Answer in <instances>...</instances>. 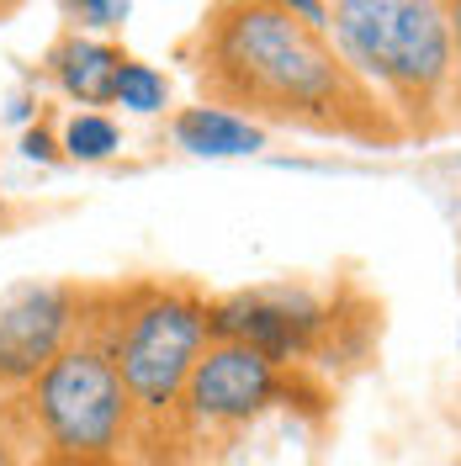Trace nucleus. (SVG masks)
I'll return each mask as SVG.
<instances>
[{
    "instance_id": "nucleus-1",
    "label": "nucleus",
    "mask_w": 461,
    "mask_h": 466,
    "mask_svg": "<svg viewBox=\"0 0 461 466\" xmlns=\"http://www.w3.org/2000/svg\"><path fill=\"white\" fill-rule=\"evenodd\" d=\"M197 101L223 106L255 127H287L302 138L355 148H404L408 133L334 37L260 0H212L197 27L175 43Z\"/></svg>"
},
{
    "instance_id": "nucleus-2",
    "label": "nucleus",
    "mask_w": 461,
    "mask_h": 466,
    "mask_svg": "<svg viewBox=\"0 0 461 466\" xmlns=\"http://www.w3.org/2000/svg\"><path fill=\"white\" fill-rule=\"evenodd\" d=\"M207 291L191 281L138 276V281H90L86 323L112 350V366L133 403L128 466H186L180 451V398L207 339Z\"/></svg>"
},
{
    "instance_id": "nucleus-3",
    "label": "nucleus",
    "mask_w": 461,
    "mask_h": 466,
    "mask_svg": "<svg viewBox=\"0 0 461 466\" xmlns=\"http://www.w3.org/2000/svg\"><path fill=\"white\" fill-rule=\"evenodd\" d=\"M329 37L393 106L408 144L456 133V43L446 0H329Z\"/></svg>"
},
{
    "instance_id": "nucleus-4",
    "label": "nucleus",
    "mask_w": 461,
    "mask_h": 466,
    "mask_svg": "<svg viewBox=\"0 0 461 466\" xmlns=\"http://www.w3.org/2000/svg\"><path fill=\"white\" fill-rule=\"evenodd\" d=\"M340 387L308 366H282L250 345L212 339L180 398V451L186 466H229L271 424L329 430Z\"/></svg>"
},
{
    "instance_id": "nucleus-5",
    "label": "nucleus",
    "mask_w": 461,
    "mask_h": 466,
    "mask_svg": "<svg viewBox=\"0 0 461 466\" xmlns=\"http://www.w3.org/2000/svg\"><path fill=\"white\" fill-rule=\"evenodd\" d=\"M207 339L250 345L282 366L340 381L372 366L382 345V302L361 287H255L207 302Z\"/></svg>"
},
{
    "instance_id": "nucleus-6",
    "label": "nucleus",
    "mask_w": 461,
    "mask_h": 466,
    "mask_svg": "<svg viewBox=\"0 0 461 466\" xmlns=\"http://www.w3.org/2000/svg\"><path fill=\"white\" fill-rule=\"evenodd\" d=\"M32 466H107L133 451V403L96 329L58 355L27 392L0 403Z\"/></svg>"
},
{
    "instance_id": "nucleus-7",
    "label": "nucleus",
    "mask_w": 461,
    "mask_h": 466,
    "mask_svg": "<svg viewBox=\"0 0 461 466\" xmlns=\"http://www.w3.org/2000/svg\"><path fill=\"white\" fill-rule=\"evenodd\" d=\"M90 281H16L0 291V403L27 392L86 329Z\"/></svg>"
},
{
    "instance_id": "nucleus-8",
    "label": "nucleus",
    "mask_w": 461,
    "mask_h": 466,
    "mask_svg": "<svg viewBox=\"0 0 461 466\" xmlns=\"http://www.w3.org/2000/svg\"><path fill=\"white\" fill-rule=\"evenodd\" d=\"M48 75H54V86L69 96V101H80V106H107L117 90V69L128 64L122 48L112 43H96L86 32H64L54 48H48Z\"/></svg>"
},
{
    "instance_id": "nucleus-9",
    "label": "nucleus",
    "mask_w": 461,
    "mask_h": 466,
    "mask_svg": "<svg viewBox=\"0 0 461 466\" xmlns=\"http://www.w3.org/2000/svg\"><path fill=\"white\" fill-rule=\"evenodd\" d=\"M170 138L197 159H244L265 148V127L244 122V116L223 112V106H180L170 116Z\"/></svg>"
},
{
    "instance_id": "nucleus-10",
    "label": "nucleus",
    "mask_w": 461,
    "mask_h": 466,
    "mask_svg": "<svg viewBox=\"0 0 461 466\" xmlns=\"http://www.w3.org/2000/svg\"><path fill=\"white\" fill-rule=\"evenodd\" d=\"M112 106L133 116H154L170 106V75H159L154 64L144 58H128L122 69H117V90H112Z\"/></svg>"
},
{
    "instance_id": "nucleus-11",
    "label": "nucleus",
    "mask_w": 461,
    "mask_h": 466,
    "mask_svg": "<svg viewBox=\"0 0 461 466\" xmlns=\"http://www.w3.org/2000/svg\"><path fill=\"white\" fill-rule=\"evenodd\" d=\"M64 159H80V165H101V159H112L117 148H122V133H117V122L107 112H75L64 122Z\"/></svg>"
},
{
    "instance_id": "nucleus-12",
    "label": "nucleus",
    "mask_w": 461,
    "mask_h": 466,
    "mask_svg": "<svg viewBox=\"0 0 461 466\" xmlns=\"http://www.w3.org/2000/svg\"><path fill=\"white\" fill-rule=\"evenodd\" d=\"M64 11L75 16V27H90V32H107L128 16V0H64Z\"/></svg>"
},
{
    "instance_id": "nucleus-13",
    "label": "nucleus",
    "mask_w": 461,
    "mask_h": 466,
    "mask_svg": "<svg viewBox=\"0 0 461 466\" xmlns=\"http://www.w3.org/2000/svg\"><path fill=\"white\" fill-rule=\"evenodd\" d=\"M260 5H276V11H287V16H302L308 27L329 32V0H260Z\"/></svg>"
},
{
    "instance_id": "nucleus-14",
    "label": "nucleus",
    "mask_w": 461,
    "mask_h": 466,
    "mask_svg": "<svg viewBox=\"0 0 461 466\" xmlns=\"http://www.w3.org/2000/svg\"><path fill=\"white\" fill-rule=\"evenodd\" d=\"M22 154H27V159H48V165H54V159H64V144H54L43 127H32L27 138H22Z\"/></svg>"
},
{
    "instance_id": "nucleus-15",
    "label": "nucleus",
    "mask_w": 461,
    "mask_h": 466,
    "mask_svg": "<svg viewBox=\"0 0 461 466\" xmlns=\"http://www.w3.org/2000/svg\"><path fill=\"white\" fill-rule=\"evenodd\" d=\"M0 466H32L27 451H22V440H16V430L5 424V413H0Z\"/></svg>"
},
{
    "instance_id": "nucleus-16",
    "label": "nucleus",
    "mask_w": 461,
    "mask_h": 466,
    "mask_svg": "<svg viewBox=\"0 0 461 466\" xmlns=\"http://www.w3.org/2000/svg\"><path fill=\"white\" fill-rule=\"evenodd\" d=\"M446 22H451V43H456V101H461V0H446Z\"/></svg>"
},
{
    "instance_id": "nucleus-17",
    "label": "nucleus",
    "mask_w": 461,
    "mask_h": 466,
    "mask_svg": "<svg viewBox=\"0 0 461 466\" xmlns=\"http://www.w3.org/2000/svg\"><path fill=\"white\" fill-rule=\"evenodd\" d=\"M16 11H27V0H0V27H5V22H11Z\"/></svg>"
},
{
    "instance_id": "nucleus-18",
    "label": "nucleus",
    "mask_w": 461,
    "mask_h": 466,
    "mask_svg": "<svg viewBox=\"0 0 461 466\" xmlns=\"http://www.w3.org/2000/svg\"><path fill=\"white\" fill-rule=\"evenodd\" d=\"M0 228H5V197H0Z\"/></svg>"
},
{
    "instance_id": "nucleus-19",
    "label": "nucleus",
    "mask_w": 461,
    "mask_h": 466,
    "mask_svg": "<svg viewBox=\"0 0 461 466\" xmlns=\"http://www.w3.org/2000/svg\"><path fill=\"white\" fill-rule=\"evenodd\" d=\"M456 138H461V101H456Z\"/></svg>"
},
{
    "instance_id": "nucleus-20",
    "label": "nucleus",
    "mask_w": 461,
    "mask_h": 466,
    "mask_svg": "<svg viewBox=\"0 0 461 466\" xmlns=\"http://www.w3.org/2000/svg\"><path fill=\"white\" fill-rule=\"evenodd\" d=\"M107 466H128V461H107Z\"/></svg>"
}]
</instances>
